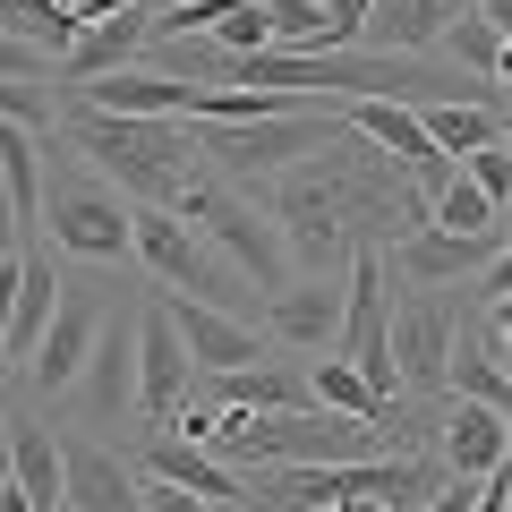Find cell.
Listing matches in <instances>:
<instances>
[{"label":"cell","mask_w":512,"mask_h":512,"mask_svg":"<svg viewBox=\"0 0 512 512\" xmlns=\"http://www.w3.org/2000/svg\"><path fill=\"white\" fill-rule=\"evenodd\" d=\"M69 137L94 154L103 171H120V188L137 205H171V188L188 180V146L180 120H120V111H69Z\"/></svg>","instance_id":"1"},{"label":"cell","mask_w":512,"mask_h":512,"mask_svg":"<svg viewBox=\"0 0 512 512\" xmlns=\"http://www.w3.org/2000/svg\"><path fill=\"white\" fill-rule=\"evenodd\" d=\"M171 214H180V222H205V231H214L222 248L239 256V274H248L256 291H282V282H291V265H282V239H274V222L256 214L248 197H231V188H214V180H197V171H188V180L171 188Z\"/></svg>","instance_id":"2"},{"label":"cell","mask_w":512,"mask_h":512,"mask_svg":"<svg viewBox=\"0 0 512 512\" xmlns=\"http://www.w3.org/2000/svg\"><path fill=\"white\" fill-rule=\"evenodd\" d=\"M128 248L154 265V282H171V291H197L214 299V308H231L239 299V274L231 265H214V256L188 239V222L171 214V205H128Z\"/></svg>","instance_id":"3"},{"label":"cell","mask_w":512,"mask_h":512,"mask_svg":"<svg viewBox=\"0 0 512 512\" xmlns=\"http://www.w3.org/2000/svg\"><path fill=\"white\" fill-rule=\"evenodd\" d=\"M77 103L86 111H120V120H205V86L197 77H163V69H137V60L77 77Z\"/></svg>","instance_id":"4"},{"label":"cell","mask_w":512,"mask_h":512,"mask_svg":"<svg viewBox=\"0 0 512 512\" xmlns=\"http://www.w3.org/2000/svg\"><path fill=\"white\" fill-rule=\"evenodd\" d=\"M350 128L359 137H376L384 154H393V171H410L419 188H436L444 171H453V154L427 146V128H419V103H384V94H350Z\"/></svg>","instance_id":"5"},{"label":"cell","mask_w":512,"mask_h":512,"mask_svg":"<svg viewBox=\"0 0 512 512\" xmlns=\"http://www.w3.org/2000/svg\"><path fill=\"white\" fill-rule=\"evenodd\" d=\"M171 333H180V350H188V367H197V376H214V367H248V359H265V350H256V325H239L231 308H214V299H171Z\"/></svg>","instance_id":"6"},{"label":"cell","mask_w":512,"mask_h":512,"mask_svg":"<svg viewBox=\"0 0 512 512\" xmlns=\"http://www.w3.org/2000/svg\"><path fill=\"white\" fill-rule=\"evenodd\" d=\"M52 248L69 256H128V205L111 188H60L52 197Z\"/></svg>","instance_id":"7"},{"label":"cell","mask_w":512,"mask_h":512,"mask_svg":"<svg viewBox=\"0 0 512 512\" xmlns=\"http://www.w3.org/2000/svg\"><path fill=\"white\" fill-rule=\"evenodd\" d=\"M77 384H86V410H94V419H120V410H137V325H120V316H94V342H86Z\"/></svg>","instance_id":"8"},{"label":"cell","mask_w":512,"mask_h":512,"mask_svg":"<svg viewBox=\"0 0 512 512\" xmlns=\"http://www.w3.org/2000/svg\"><path fill=\"white\" fill-rule=\"evenodd\" d=\"M188 384H197V367H188L171 316L146 308V316H137V410H146V419H171V410L188 402Z\"/></svg>","instance_id":"9"},{"label":"cell","mask_w":512,"mask_h":512,"mask_svg":"<svg viewBox=\"0 0 512 512\" xmlns=\"http://www.w3.org/2000/svg\"><path fill=\"white\" fill-rule=\"evenodd\" d=\"M504 256V231H410V239H393V274H410V282H461V274H478V265H495Z\"/></svg>","instance_id":"10"},{"label":"cell","mask_w":512,"mask_h":512,"mask_svg":"<svg viewBox=\"0 0 512 512\" xmlns=\"http://www.w3.org/2000/svg\"><path fill=\"white\" fill-rule=\"evenodd\" d=\"M384 342H393V376L410 384H444V359H453V316L436 299H410V308H384Z\"/></svg>","instance_id":"11"},{"label":"cell","mask_w":512,"mask_h":512,"mask_svg":"<svg viewBox=\"0 0 512 512\" xmlns=\"http://www.w3.org/2000/svg\"><path fill=\"white\" fill-rule=\"evenodd\" d=\"M86 342H94V299L60 282L52 325L35 333V384H43V393H69V384H77V367H86Z\"/></svg>","instance_id":"12"},{"label":"cell","mask_w":512,"mask_h":512,"mask_svg":"<svg viewBox=\"0 0 512 512\" xmlns=\"http://www.w3.org/2000/svg\"><path fill=\"white\" fill-rule=\"evenodd\" d=\"M146 0H120V9H103V18H86L69 35V52H60V69L69 77H94V69H120V60H137L146 52Z\"/></svg>","instance_id":"13"},{"label":"cell","mask_w":512,"mask_h":512,"mask_svg":"<svg viewBox=\"0 0 512 512\" xmlns=\"http://www.w3.org/2000/svg\"><path fill=\"white\" fill-rule=\"evenodd\" d=\"M265 325L291 350H333V333H342V291H333V282H282V291L265 299Z\"/></svg>","instance_id":"14"},{"label":"cell","mask_w":512,"mask_h":512,"mask_svg":"<svg viewBox=\"0 0 512 512\" xmlns=\"http://www.w3.org/2000/svg\"><path fill=\"white\" fill-rule=\"evenodd\" d=\"M60 512H137V478L94 444H60Z\"/></svg>","instance_id":"15"},{"label":"cell","mask_w":512,"mask_h":512,"mask_svg":"<svg viewBox=\"0 0 512 512\" xmlns=\"http://www.w3.org/2000/svg\"><path fill=\"white\" fill-rule=\"evenodd\" d=\"M0 470L18 478L26 512H60V444L43 436L35 419H9V427H0Z\"/></svg>","instance_id":"16"},{"label":"cell","mask_w":512,"mask_h":512,"mask_svg":"<svg viewBox=\"0 0 512 512\" xmlns=\"http://www.w3.org/2000/svg\"><path fill=\"white\" fill-rule=\"evenodd\" d=\"M504 410H487V402H453V419H444V470L453 478H487V470H504Z\"/></svg>","instance_id":"17"},{"label":"cell","mask_w":512,"mask_h":512,"mask_svg":"<svg viewBox=\"0 0 512 512\" xmlns=\"http://www.w3.org/2000/svg\"><path fill=\"white\" fill-rule=\"evenodd\" d=\"M444 18H453V0H367L359 43L376 35V52H427L444 35Z\"/></svg>","instance_id":"18"},{"label":"cell","mask_w":512,"mask_h":512,"mask_svg":"<svg viewBox=\"0 0 512 512\" xmlns=\"http://www.w3.org/2000/svg\"><path fill=\"white\" fill-rule=\"evenodd\" d=\"M146 470L171 478V487H188V495H205V504H248V495H239V478H231V461L197 453V444H180V436H154Z\"/></svg>","instance_id":"19"},{"label":"cell","mask_w":512,"mask_h":512,"mask_svg":"<svg viewBox=\"0 0 512 512\" xmlns=\"http://www.w3.org/2000/svg\"><path fill=\"white\" fill-rule=\"evenodd\" d=\"M419 128L436 154H470L504 137V103H419Z\"/></svg>","instance_id":"20"},{"label":"cell","mask_w":512,"mask_h":512,"mask_svg":"<svg viewBox=\"0 0 512 512\" xmlns=\"http://www.w3.org/2000/svg\"><path fill=\"white\" fill-rule=\"evenodd\" d=\"M419 222H427V231H504V205H495V197H478V188L461 180V171H444V180L427 188Z\"/></svg>","instance_id":"21"},{"label":"cell","mask_w":512,"mask_h":512,"mask_svg":"<svg viewBox=\"0 0 512 512\" xmlns=\"http://www.w3.org/2000/svg\"><path fill=\"white\" fill-rule=\"evenodd\" d=\"M444 384H453V402H487V410L512 402V367H504V350H487V342H453Z\"/></svg>","instance_id":"22"},{"label":"cell","mask_w":512,"mask_h":512,"mask_svg":"<svg viewBox=\"0 0 512 512\" xmlns=\"http://www.w3.org/2000/svg\"><path fill=\"white\" fill-rule=\"evenodd\" d=\"M308 402H316V410H342V419H367V427H384V419H393V402H384V393H367V376H359L350 359H316Z\"/></svg>","instance_id":"23"},{"label":"cell","mask_w":512,"mask_h":512,"mask_svg":"<svg viewBox=\"0 0 512 512\" xmlns=\"http://www.w3.org/2000/svg\"><path fill=\"white\" fill-rule=\"evenodd\" d=\"M436 43L453 52V69H470V77H495V86H504V26H495V18H478V9H453Z\"/></svg>","instance_id":"24"},{"label":"cell","mask_w":512,"mask_h":512,"mask_svg":"<svg viewBox=\"0 0 512 512\" xmlns=\"http://www.w3.org/2000/svg\"><path fill=\"white\" fill-rule=\"evenodd\" d=\"M205 35H214L222 60H239V52H274V26H265V9H256V0H231V9H222Z\"/></svg>","instance_id":"25"},{"label":"cell","mask_w":512,"mask_h":512,"mask_svg":"<svg viewBox=\"0 0 512 512\" xmlns=\"http://www.w3.org/2000/svg\"><path fill=\"white\" fill-rule=\"evenodd\" d=\"M453 171L478 188V197H495V205L512 197V146H504V137H495V146H470V154H453Z\"/></svg>","instance_id":"26"},{"label":"cell","mask_w":512,"mask_h":512,"mask_svg":"<svg viewBox=\"0 0 512 512\" xmlns=\"http://www.w3.org/2000/svg\"><path fill=\"white\" fill-rule=\"evenodd\" d=\"M0 120H18V128H52V94L35 86V77H0Z\"/></svg>","instance_id":"27"},{"label":"cell","mask_w":512,"mask_h":512,"mask_svg":"<svg viewBox=\"0 0 512 512\" xmlns=\"http://www.w3.org/2000/svg\"><path fill=\"white\" fill-rule=\"evenodd\" d=\"M0 77H52V52H43V43H26V35H9V26H0Z\"/></svg>","instance_id":"28"},{"label":"cell","mask_w":512,"mask_h":512,"mask_svg":"<svg viewBox=\"0 0 512 512\" xmlns=\"http://www.w3.org/2000/svg\"><path fill=\"white\" fill-rule=\"evenodd\" d=\"M137 512H222V504H205V495L171 487V478H146V487H137Z\"/></svg>","instance_id":"29"},{"label":"cell","mask_w":512,"mask_h":512,"mask_svg":"<svg viewBox=\"0 0 512 512\" xmlns=\"http://www.w3.org/2000/svg\"><path fill=\"white\" fill-rule=\"evenodd\" d=\"M504 495H512V487H504V478H495V470H487V478H478V487H470V512H512V504H504Z\"/></svg>","instance_id":"30"},{"label":"cell","mask_w":512,"mask_h":512,"mask_svg":"<svg viewBox=\"0 0 512 512\" xmlns=\"http://www.w3.org/2000/svg\"><path fill=\"white\" fill-rule=\"evenodd\" d=\"M325 512H402V504H384V495H342V504H325Z\"/></svg>","instance_id":"31"},{"label":"cell","mask_w":512,"mask_h":512,"mask_svg":"<svg viewBox=\"0 0 512 512\" xmlns=\"http://www.w3.org/2000/svg\"><path fill=\"white\" fill-rule=\"evenodd\" d=\"M0 256H18V214H9V197H0Z\"/></svg>","instance_id":"32"},{"label":"cell","mask_w":512,"mask_h":512,"mask_svg":"<svg viewBox=\"0 0 512 512\" xmlns=\"http://www.w3.org/2000/svg\"><path fill=\"white\" fill-rule=\"evenodd\" d=\"M222 512H239V504H222Z\"/></svg>","instance_id":"33"},{"label":"cell","mask_w":512,"mask_h":512,"mask_svg":"<svg viewBox=\"0 0 512 512\" xmlns=\"http://www.w3.org/2000/svg\"><path fill=\"white\" fill-rule=\"evenodd\" d=\"M453 9H461V0H453Z\"/></svg>","instance_id":"34"}]
</instances>
